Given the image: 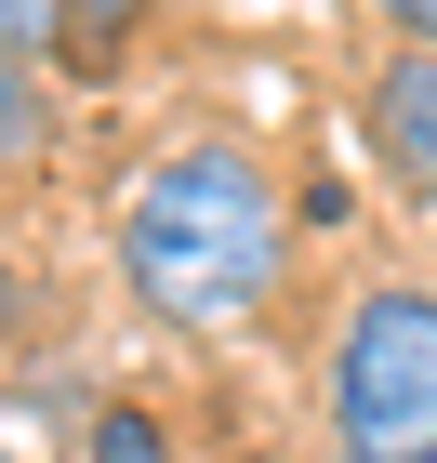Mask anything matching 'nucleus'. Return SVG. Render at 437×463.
Instances as JSON below:
<instances>
[{
  "label": "nucleus",
  "instance_id": "obj_3",
  "mask_svg": "<svg viewBox=\"0 0 437 463\" xmlns=\"http://www.w3.org/2000/svg\"><path fill=\"white\" fill-rule=\"evenodd\" d=\"M358 119H371V159H385V185L398 199H437V53H385L371 67V93H358Z\"/></svg>",
  "mask_w": 437,
  "mask_h": 463
},
{
  "label": "nucleus",
  "instance_id": "obj_1",
  "mask_svg": "<svg viewBox=\"0 0 437 463\" xmlns=\"http://www.w3.org/2000/svg\"><path fill=\"white\" fill-rule=\"evenodd\" d=\"M119 279L159 331H239L279 305L291 279V225L279 185L239 159V146H173L146 159L133 199H119Z\"/></svg>",
  "mask_w": 437,
  "mask_h": 463
},
{
  "label": "nucleus",
  "instance_id": "obj_4",
  "mask_svg": "<svg viewBox=\"0 0 437 463\" xmlns=\"http://www.w3.org/2000/svg\"><path fill=\"white\" fill-rule=\"evenodd\" d=\"M80 463H173V424L133 411V397H107V411L80 424Z\"/></svg>",
  "mask_w": 437,
  "mask_h": 463
},
{
  "label": "nucleus",
  "instance_id": "obj_2",
  "mask_svg": "<svg viewBox=\"0 0 437 463\" xmlns=\"http://www.w3.org/2000/svg\"><path fill=\"white\" fill-rule=\"evenodd\" d=\"M318 424H331V463H437V291L424 279H371L345 305Z\"/></svg>",
  "mask_w": 437,
  "mask_h": 463
}]
</instances>
